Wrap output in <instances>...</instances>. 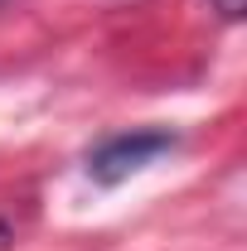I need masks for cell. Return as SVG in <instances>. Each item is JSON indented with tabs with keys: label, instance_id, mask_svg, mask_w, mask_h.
<instances>
[{
	"label": "cell",
	"instance_id": "1",
	"mask_svg": "<svg viewBox=\"0 0 247 251\" xmlns=\"http://www.w3.org/2000/svg\"><path fill=\"white\" fill-rule=\"evenodd\" d=\"M180 145V135L175 130H165V126H146V130H122V135H112V140H102L93 155H88V174H93L97 184H122L131 174H141L146 164H155L160 155H170Z\"/></svg>",
	"mask_w": 247,
	"mask_h": 251
},
{
	"label": "cell",
	"instance_id": "3",
	"mask_svg": "<svg viewBox=\"0 0 247 251\" xmlns=\"http://www.w3.org/2000/svg\"><path fill=\"white\" fill-rule=\"evenodd\" d=\"M0 251H15V227L0 218Z\"/></svg>",
	"mask_w": 247,
	"mask_h": 251
},
{
	"label": "cell",
	"instance_id": "2",
	"mask_svg": "<svg viewBox=\"0 0 247 251\" xmlns=\"http://www.w3.org/2000/svg\"><path fill=\"white\" fill-rule=\"evenodd\" d=\"M209 5H214L223 20H243V5H247V0H209Z\"/></svg>",
	"mask_w": 247,
	"mask_h": 251
}]
</instances>
